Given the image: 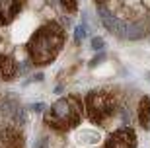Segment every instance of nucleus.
Masks as SVG:
<instances>
[{"instance_id": "nucleus-1", "label": "nucleus", "mask_w": 150, "mask_h": 148, "mask_svg": "<svg viewBox=\"0 0 150 148\" xmlns=\"http://www.w3.org/2000/svg\"><path fill=\"white\" fill-rule=\"evenodd\" d=\"M67 43L64 25L59 22H45L41 23L28 41V57L33 66H49L61 55Z\"/></svg>"}, {"instance_id": "nucleus-9", "label": "nucleus", "mask_w": 150, "mask_h": 148, "mask_svg": "<svg viewBox=\"0 0 150 148\" xmlns=\"http://www.w3.org/2000/svg\"><path fill=\"white\" fill-rule=\"evenodd\" d=\"M62 6V10L68 12V14H74V12H78V0H59Z\"/></svg>"}, {"instance_id": "nucleus-8", "label": "nucleus", "mask_w": 150, "mask_h": 148, "mask_svg": "<svg viewBox=\"0 0 150 148\" xmlns=\"http://www.w3.org/2000/svg\"><path fill=\"white\" fill-rule=\"evenodd\" d=\"M137 121L139 125L144 129V131H150V96H142L139 99V107H137Z\"/></svg>"}, {"instance_id": "nucleus-6", "label": "nucleus", "mask_w": 150, "mask_h": 148, "mask_svg": "<svg viewBox=\"0 0 150 148\" xmlns=\"http://www.w3.org/2000/svg\"><path fill=\"white\" fill-rule=\"evenodd\" d=\"M23 6L25 0H0V25H10L20 16Z\"/></svg>"}, {"instance_id": "nucleus-13", "label": "nucleus", "mask_w": 150, "mask_h": 148, "mask_svg": "<svg viewBox=\"0 0 150 148\" xmlns=\"http://www.w3.org/2000/svg\"><path fill=\"white\" fill-rule=\"evenodd\" d=\"M94 2H96V4H98V6H105L107 2H109V0H94Z\"/></svg>"}, {"instance_id": "nucleus-10", "label": "nucleus", "mask_w": 150, "mask_h": 148, "mask_svg": "<svg viewBox=\"0 0 150 148\" xmlns=\"http://www.w3.org/2000/svg\"><path fill=\"white\" fill-rule=\"evenodd\" d=\"M86 37V25H78L76 29H74V41H76V45H80L82 43V39Z\"/></svg>"}, {"instance_id": "nucleus-12", "label": "nucleus", "mask_w": 150, "mask_h": 148, "mask_svg": "<svg viewBox=\"0 0 150 148\" xmlns=\"http://www.w3.org/2000/svg\"><path fill=\"white\" fill-rule=\"evenodd\" d=\"M92 49L94 51H101L103 49V39L101 37H94L92 39Z\"/></svg>"}, {"instance_id": "nucleus-11", "label": "nucleus", "mask_w": 150, "mask_h": 148, "mask_svg": "<svg viewBox=\"0 0 150 148\" xmlns=\"http://www.w3.org/2000/svg\"><path fill=\"white\" fill-rule=\"evenodd\" d=\"M103 60H105V55H103V53H100V55H96V59H92L90 60V68H94V66H98L100 64V62H103Z\"/></svg>"}, {"instance_id": "nucleus-2", "label": "nucleus", "mask_w": 150, "mask_h": 148, "mask_svg": "<svg viewBox=\"0 0 150 148\" xmlns=\"http://www.w3.org/2000/svg\"><path fill=\"white\" fill-rule=\"evenodd\" d=\"M84 113V101L76 93H68L64 98H59L55 103L49 105L45 111L43 121L45 125L57 132H68L76 129L82 121Z\"/></svg>"}, {"instance_id": "nucleus-5", "label": "nucleus", "mask_w": 150, "mask_h": 148, "mask_svg": "<svg viewBox=\"0 0 150 148\" xmlns=\"http://www.w3.org/2000/svg\"><path fill=\"white\" fill-rule=\"evenodd\" d=\"M0 148H25V137L20 127L6 125L0 129Z\"/></svg>"}, {"instance_id": "nucleus-14", "label": "nucleus", "mask_w": 150, "mask_h": 148, "mask_svg": "<svg viewBox=\"0 0 150 148\" xmlns=\"http://www.w3.org/2000/svg\"><path fill=\"white\" fill-rule=\"evenodd\" d=\"M142 2H144V4H146V6L150 8V0H142Z\"/></svg>"}, {"instance_id": "nucleus-7", "label": "nucleus", "mask_w": 150, "mask_h": 148, "mask_svg": "<svg viewBox=\"0 0 150 148\" xmlns=\"http://www.w3.org/2000/svg\"><path fill=\"white\" fill-rule=\"evenodd\" d=\"M18 76V62L14 57L2 55L0 53V80L2 82H10Z\"/></svg>"}, {"instance_id": "nucleus-4", "label": "nucleus", "mask_w": 150, "mask_h": 148, "mask_svg": "<svg viewBox=\"0 0 150 148\" xmlns=\"http://www.w3.org/2000/svg\"><path fill=\"white\" fill-rule=\"evenodd\" d=\"M137 144H139V137L133 127H119L107 137L103 148H137Z\"/></svg>"}, {"instance_id": "nucleus-3", "label": "nucleus", "mask_w": 150, "mask_h": 148, "mask_svg": "<svg viewBox=\"0 0 150 148\" xmlns=\"http://www.w3.org/2000/svg\"><path fill=\"white\" fill-rule=\"evenodd\" d=\"M121 103L117 96L107 88H96L90 90L84 96V111L90 123H94L98 127H105L113 117L117 115Z\"/></svg>"}]
</instances>
